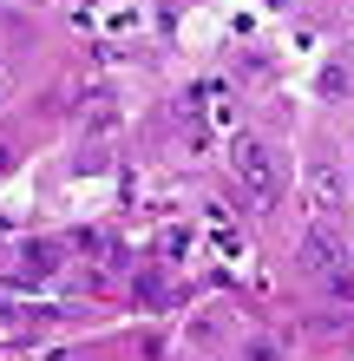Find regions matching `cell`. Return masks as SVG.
<instances>
[{
  "instance_id": "cell-1",
  "label": "cell",
  "mask_w": 354,
  "mask_h": 361,
  "mask_svg": "<svg viewBox=\"0 0 354 361\" xmlns=\"http://www.w3.org/2000/svg\"><path fill=\"white\" fill-rule=\"evenodd\" d=\"M230 171H236V184L249 190L256 204H276L282 197V184H289V171H282V158H276V145H263V138H230Z\"/></svg>"
},
{
  "instance_id": "cell-2",
  "label": "cell",
  "mask_w": 354,
  "mask_h": 361,
  "mask_svg": "<svg viewBox=\"0 0 354 361\" xmlns=\"http://www.w3.org/2000/svg\"><path fill=\"white\" fill-rule=\"evenodd\" d=\"M296 257H302V269H308V276H322V283L335 289V295H348V302H354V263H348V250H341V237H335L328 224H315V230H308Z\"/></svg>"
},
{
  "instance_id": "cell-3",
  "label": "cell",
  "mask_w": 354,
  "mask_h": 361,
  "mask_svg": "<svg viewBox=\"0 0 354 361\" xmlns=\"http://www.w3.org/2000/svg\"><path fill=\"white\" fill-rule=\"evenodd\" d=\"M315 197L335 204V164H315Z\"/></svg>"
},
{
  "instance_id": "cell-4",
  "label": "cell",
  "mask_w": 354,
  "mask_h": 361,
  "mask_svg": "<svg viewBox=\"0 0 354 361\" xmlns=\"http://www.w3.org/2000/svg\"><path fill=\"white\" fill-rule=\"evenodd\" d=\"M249 361H276V348H269V342H256V348H249Z\"/></svg>"
}]
</instances>
